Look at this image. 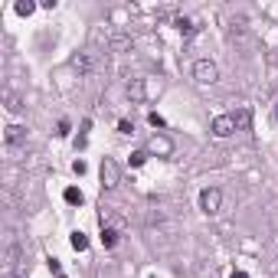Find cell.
I'll use <instances>...</instances> for the list:
<instances>
[{
  "instance_id": "7a4b0ae2",
  "label": "cell",
  "mask_w": 278,
  "mask_h": 278,
  "mask_svg": "<svg viewBox=\"0 0 278 278\" xmlns=\"http://www.w3.org/2000/svg\"><path fill=\"white\" fill-rule=\"evenodd\" d=\"M193 79L203 82V86H210V82L219 79V69H216V63H210V59H196V63H193Z\"/></svg>"
},
{
  "instance_id": "8fae6325",
  "label": "cell",
  "mask_w": 278,
  "mask_h": 278,
  "mask_svg": "<svg viewBox=\"0 0 278 278\" xmlns=\"http://www.w3.org/2000/svg\"><path fill=\"white\" fill-rule=\"evenodd\" d=\"M23 141V128L20 125H10V128H7V144H20Z\"/></svg>"
},
{
  "instance_id": "8992f818",
  "label": "cell",
  "mask_w": 278,
  "mask_h": 278,
  "mask_svg": "<svg viewBox=\"0 0 278 278\" xmlns=\"http://www.w3.org/2000/svg\"><path fill=\"white\" fill-rule=\"evenodd\" d=\"M69 65H72L75 72L86 75V72H92V56H88V53H79V56H72V59H69Z\"/></svg>"
},
{
  "instance_id": "ffe728a7",
  "label": "cell",
  "mask_w": 278,
  "mask_h": 278,
  "mask_svg": "<svg viewBox=\"0 0 278 278\" xmlns=\"http://www.w3.org/2000/svg\"><path fill=\"white\" fill-rule=\"evenodd\" d=\"M7 102H10V105H7V108H10V111H20V102H17V98H13V95H7Z\"/></svg>"
},
{
  "instance_id": "7402d4cb",
  "label": "cell",
  "mask_w": 278,
  "mask_h": 278,
  "mask_svg": "<svg viewBox=\"0 0 278 278\" xmlns=\"http://www.w3.org/2000/svg\"><path fill=\"white\" fill-rule=\"evenodd\" d=\"M275 121H278V108H275Z\"/></svg>"
},
{
  "instance_id": "9a60e30c",
  "label": "cell",
  "mask_w": 278,
  "mask_h": 278,
  "mask_svg": "<svg viewBox=\"0 0 278 278\" xmlns=\"http://www.w3.org/2000/svg\"><path fill=\"white\" fill-rule=\"evenodd\" d=\"M148 121L154 125V128H164V125H167V121H164V118L157 115V111H150V115H148Z\"/></svg>"
},
{
  "instance_id": "52a82bcc",
  "label": "cell",
  "mask_w": 278,
  "mask_h": 278,
  "mask_svg": "<svg viewBox=\"0 0 278 278\" xmlns=\"http://www.w3.org/2000/svg\"><path fill=\"white\" fill-rule=\"evenodd\" d=\"M63 200H65L69 206H82V200H86V196H82V190H79V187H65Z\"/></svg>"
},
{
  "instance_id": "44dd1931",
  "label": "cell",
  "mask_w": 278,
  "mask_h": 278,
  "mask_svg": "<svg viewBox=\"0 0 278 278\" xmlns=\"http://www.w3.org/2000/svg\"><path fill=\"white\" fill-rule=\"evenodd\" d=\"M233 278H249V275H246V272H233Z\"/></svg>"
},
{
  "instance_id": "4fadbf2b",
  "label": "cell",
  "mask_w": 278,
  "mask_h": 278,
  "mask_svg": "<svg viewBox=\"0 0 278 278\" xmlns=\"http://www.w3.org/2000/svg\"><path fill=\"white\" fill-rule=\"evenodd\" d=\"M173 26H177V30H180V33H183V36H190V33H193V30H196V26H193V23H190V20H187V17H177V23H173Z\"/></svg>"
},
{
  "instance_id": "d6986e66",
  "label": "cell",
  "mask_w": 278,
  "mask_h": 278,
  "mask_svg": "<svg viewBox=\"0 0 278 278\" xmlns=\"http://www.w3.org/2000/svg\"><path fill=\"white\" fill-rule=\"evenodd\" d=\"M72 171H75V173H79V177H82V173H86V171H88V167H86V161H75V164H72Z\"/></svg>"
},
{
  "instance_id": "5b68a950",
  "label": "cell",
  "mask_w": 278,
  "mask_h": 278,
  "mask_svg": "<svg viewBox=\"0 0 278 278\" xmlns=\"http://www.w3.org/2000/svg\"><path fill=\"white\" fill-rule=\"evenodd\" d=\"M233 131H239L233 115H216L213 118V134H216V138H229Z\"/></svg>"
},
{
  "instance_id": "ac0fdd59",
  "label": "cell",
  "mask_w": 278,
  "mask_h": 278,
  "mask_svg": "<svg viewBox=\"0 0 278 278\" xmlns=\"http://www.w3.org/2000/svg\"><path fill=\"white\" fill-rule=\"evenodd\" d=\"M56 134H59V138H65V134H69V121H65V118L59 121V131H56Z\"/></svg>"
},
{
  "instance_id": "5bb4252c",
  "label": "cell",
  "mask_w": 278,
  "mask_h": 278,
  "mask_svg": "<svg viewBox=\"0 0 278 278\" xmlns=\"http://www.w3.org/2000/svg\"><path fill=\"white\" fill-rule=\"evenodd\" d=\"M144 161H148V150H134L131 154V167H141Z\"/></svg>"
},
{
  "instance_id": "3957f363",
  "label": "cell",
  "mask_w": 278,
  "mask_h": 278,
  "mask_svg": "<svg viewBox=\"0 0 278 278\" xmlns=\"http://www.w3.org/2000/svg\"><path fill=\"white\" fill-rule=\"evenodd\" d=\"M219 206H223V193L216 190V187H206L200 193V210L203 213H219Z\"/></svg>"
},
{
  "instance_id": "6da1fadb",
  "label": "cell",
  "mask_w": 278,
  "mask_h": 278,
  "mask_svg": "<svg viewBox=\"0 0 278 278\" xmlns=\"http://www.w3.org/2000/svg\"><path fill=\"white\" fill-rule=\"evenodd\" d=\"M98 177H102V187H105V190H115L118 183H121V167L115 164V157H102Z\"/></svg>"
},
{
  "instance_id": "2e32d148",
  "label": "cell",
  "mask_w": 278,
  "mask_h": 278,
  "mask_svg": "<svg viewBox=\"0 0 278 278\" xmlns=\"http://www.w3.org/2000/svg\"><path fill=\"white\" fill-rule=\"evenodd\" d=\"M118 131H121V134H131V131H134V125H131L128 118H121V121H118Z\"/></svg>"
},
{
  "instance_id": "277c9868",
  "label": "cell",
  "mask_w": 278,
  "mask_h": 278,
  "mask_svg": "<svg viewBox=\"0 0 278 278\" xmlns=\"http://www.w3.org/2000/svg\"><path fill=\"white\" fill-rule=\"evenodd\" d=\"M148 154H157V157H171L173 154V141L167 134H154L148 141Z\"/></svg>"
},
{
  "instance_id": "e0dca14e",
  "label": "cell",
  "mask_w": 278,
  "mask_h": 278,
  "mask_svg": "<svg viewBox=\"0 0 278 278\" xmlns=\"http://www.w3.org/2000/svg\"><path fill=\"white\" fill-rule=\"evenodd\" d=\"M49 272H53V275H63V268H59V258H49Z\"/></svg>"
},
{
  "instance_id": "ba28073f",
  "label": "cell",
  "mask_w": 278,
  "mask_h": 278,
  "mask_svg": "<svg viewBox=\"0 0 278 278\" xmlns=\"http://www.w3.org/2000/svg\"><path fill=\"white\" fill-rule=\"evenodd\" d=\"M115 242H118V229H111V226L102 223V246H105V249H115Z\"/></svg>"
},
{
  "instance_id": "9c48e42d",
  "label": "cell",
  "mask_w": 278,
  "mask_h": 278,
  "mask_svg": "<svg viewBox=\"0 0 278 278\" xmlns=\"http://www.w3.org/2000/svg\"><path fill=\"white\" fill-rule=\"evenodd\" d=\"M69 242H72L75 252H86V249H88V235H86V233H72V239H69Z\"/></svg>"
},
{
  "instance_id": "7c38bea8",
  "label": "cell",
  "mask_w": 278,
  "mask_h": 278,
  "mask_svg": "<svg viewBox=\"0 0 278 278\" xmlns=\"http://www.w3.org/2000/svg\"><path fill=\"white\" fill-rule=\"evenodd\" d=\"M13 10L20 13V17H30V13L36 10V3H30V0H17V7H13Z\"/></svg>"
},
{
  "instance_id": "30bf717a",
  "label": "cell",
  "mask_w": 278,
  "mask_h": 278,
  "mask_svg": "<svg viewBox=\"0 0 278 278\" xmlns=\"http://www.w3.org/2000/svg\"><path fill=\"white\" fill-rule=\"evenodd\" d=\"M235 128H242V131H246L249 128V121H252V115H249V108H239V111H235Z\"/></svg>"
}]
</instances>
